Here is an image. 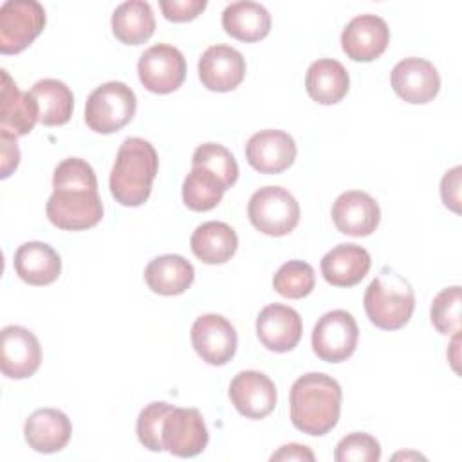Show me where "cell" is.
Here are the masks:
<instances>
[{
	"mask_svg": "<svg viewBox=\"0 0 462 462\" xmlns=\"http://www.w3.org/2000/svg\"><path fill=\"white\" fill-rule=\"evenodd\" d=\"M52 195L45 211L52 226L65 231L94 227L103 218V202L97 193V179L92 166L79 159L61 161L52 175Z\"/></svg>",
	"mask_w": 462,
	"mask_h": 462,
	"instance_id": "cell-1",
	"label": "cell"
},
{
	"mask_svg": "<svg viewBox=\"0 0 462 462\" xmlns=\"http://www.w3.org/2000/svg\"><path fill=\"white\" fill-rule=\"evenodd\" d=\"M341 399V386L334 377L321 372L303 374L291 388V422L307 435L321 437L337 424Z\"/></svg>",
	"mask_w": 462,
	"mask_h": 462,
	"instance_id": "cell-2",
	"label": "cell"
},
{
	"mask_svg": "<svg viewBox=\"0 0 462 462\" xmlns=\"http://www.w3.org/2000/svg\"><path fill=\"white\" fill-rule=\"evenodd\" d=\"M159 157L152 143L141 137H128L117 150L110 171V193L123 206H141L152 193Z\"/></svg>",
	"mask_w": 462,
	"mask_h": 462,
	"instance_id": "cell-3",
	"label": "cell"
},
{
	"mask_svg": "<svg viewBox=\"0 0 462 462\" xmlns=\"http://www.w3.org/2000/svg\"><path fill=\"white\" fill-rule=\"evenodd\" d=\"M368 319L383 330L404 327L415 309V292L406 278L390 267H383L370 282L363 298Z\"/></svg>",
	"mask_w": 462,
	"mask_h": 462,
	"instance_id": "cell-4",
	"label": "cell"
},
{
	"mask_svg": "<svg viewBox=\"0 0 462 462\" xmlns=\"http://www.w3.org/2000/svg\"><path fill=\"white\" fill-rule=\"evenodd\" d=\"M135 106V94L126 83L106 81L90 92L85 105V123L97 134H114L132 121Z\"/></svg>",
	"mask_w": 462,
	"mask_h": 462,
	"instance_id": "cell-5",
	"label": "cell"
},
{
	"mask_svg": "<svg viewBox=\"0 0 462 462\" xmlns=\"http://www.w3.org/2000/svg\"><path fill=\"white\" fill-rule=\"evenodd\" d=\"M251 224L263 235H289L300 222L298 200L285 188L265 186L256 189L247 204Z\"/></svg>",
	"mask_w": 462,
	"mask_h": 462,
	"instance_id": "cell-6",
	"label": "cell"
},
{
	"mask_svg": "<svg viewBox=\"0 0 462 462\" xmlns=\"http://www.w3.org/2000/svg\"><path fill=\"white\" fill-rule=\"evenodd\" d=\"M45 9L36 0H7L0 7V52L16 54L27 49L43 31Z\"/></svg>",
	"mask_w": 462,
	"mask_h": 462,
	"instance_id": "cell-7",
	"label": "cell"
},
{
	"mask_svg": "<svg viewBox=\"0 0 462 462\" xmlns=\"http://www.w3.org/2000/svg\"><path fill=\"white\" fill-rule=\"evenodd\" d=\"M359 339V328L354 316L346 310L336 309L323 314L312 330V350L327 363L346 361Z\"/></svg>",
	"mask_w": 462,
	"mask_h": 462,
	"instance_id": "cell-8",
	"label": "cell"
},
{
	"mask_svg": "<svg viewBox=\"0 0 462 462\" xmlns=\"http://www.w3.org/2000/svg\"><path fill=\"white\" fill-rule=\"evenodd\" d=\"M137 72L146 90L153 94H170L184 83L186 60L177 47L157 43L141 54Z\"/></svg>",
	"mask_w": 462,
	"mask_h": 462,
	"instance_id": "cell-9",
	"label": "cell"
},
{
	"mask_svg": "<svg viewBox=\"0 0 462 462\" xmlns=\"http://www.w3.org/2000/svg\"><path fill=\"white\" fill-rule=\"evenodd\" d=\"M162 448L175 457H195L208 446L209 433L197 408L173 406L162 422Z\"/></svg>",
	"mask_w": 462,
	"mask_h": 462,
	"instance_id": "cell-10",
	"label": "cell"
},
{
	"mask_svg": "<svg viewBox=\"0 0 462 462\" xmlns=\"http://www.w3.org/2000/svg\"><path fill=\"white\" fill-rule=\"evenodd\" d=\"M236 330L220 314H204L191 325V345L195 352L213 366H222L236 352Z\"/></svg>",
	"mask_w": 462,
	"mask_h": 462,
	"instance_id": "cell-11",
	"label": "cell"
},
{
	"mask_svg": "<svg viewBox=\"0 0 462 462\" xmlns=\"http://www.w3.org/2000/svg\"><path fill=\"white\" fill-rule=\"evenodd\" d=\"M42 363L38 337L25 327L9 325L0 334V370L9 379L31 377Z\"/></svg>",
	"mask_w": 462,
	"mask_h": 462,
	"instance_id": "cell-12",
	"label": "cell"
},
{
	"mask_svg": "<svg viewBox=\"0 0 462 462\" xmlns=\"http://www.w3.org/2000/svg\"><path fill=\"white\" fill-rule=\"evenodd\" d=\"M393 92L411 105L431 101L440 88V76L431 61L424 58H404L392 69Z\"/></svg>",
	"mask_w": 462,
	"mask_h": 462,
	"instance_id": "cell-13",
	"label": "cell"
},
{
	"mask_svg": "<svg viewBox=\"0 0 462 462\" xmlns=\"http://www.w3.org/2000/svg\"><path fill=\"white\" fill-rule=\"evenodd\" d=\"M229 399L247 419H263L276 406L274 383L258 370L238 372L229 384Z\"/></svg>",
	"mask_w": 462,
	"mask_h": 462,
	"instance_id": "cell-14",
	"label": "cell"
},
{
	"mask_svg": "<svg viewBox=\"0 0 462 462\" xmlns=\"http://www.w3.org/2000/svg\"><path fill=\"white\" fill-rule=\"evenodd\" d=\"M390 42V29L377 14H359L352 18L341 32V47L354 61H372L379 58Z\"/></svg>",
	"mask_w": 462,
	"mask_h": 462,
	"instance_id": "cell-15",
	"label": "cell"
},
{
	"mask_svg": "<svg viewBox=\"0 0 462 462\" xmlns=\"http://www.w3.org/2000/svg\"><path fill=\"white\" fill-rule=\"evenodd\" d=\"M245 159L260 173H282L296 159V143L283 130H260L247 141Z\"/></svg>",
	"mask_w": 462,
	"mask_h": 462,
	"instance_id": "cell-16",
	"label": "cell"
},
{
	"mask_svg": "<svg viewBox=\"0 0 462 462\" xmlns=\"http://www.w3.org/2000/svg\"><path fill=\"white\" fill-rule=\"evenodd\" d=\"M303 332L300 314L282 303H271L263 307L256 318V336L260 343L273 352L292 350Z\"/></svg>",
	"mask_w": 462,
	"mask_h": 462,
	"instance_id": "cell-17",
	"label": "cell"
},
{
	"mask_svg": "<svg viewBox=\"0 0 462 462\" xmlns=\"http://www.w3.org/2000/svg\"><path fill=\"white\" fill-rule=\"evenodd\" d=\"M245 76V60L240 51L229 45H211L199 60V78L213 92L236 88Z\"/></svg>",
	"mask_w": 462,
	"mask_h": 462,
	"instance_id": "cell-18",
	"label": "cell"
},
{
	"mask_svg": "<svg viewBox=\"0 0 462 462\" xmlns=\"http://www.w3.org/2000/svg\"><path fill=\"white\" fill-rule=\"evenodd\" d=\"M332 220L343 235L368 236L381 220L379 204L372 195L359 189L341 193L332 206Z\"/></svg>",
	"mask_w": 462,
	"mask_h": 462,
	"instance_id": "cell-19",
	"label": "cell"
},
{
	"mask_svg": "<svg viewBox=\"0 0 462 462\" xmlns=\"http://www.w3.org/2000/svg\"><path fill=\"white\" fill-rule=\"evenodd\" d=\"M0 87V134L9 137L27 135L38 123V105L31 92H22L5 69Z\"/></svg>",
	"mask_w": 462,
	"mask_h": 462,
	"instance_id": "cell-20",
	"label": "cell"
},
{
	"mask_svg": "<svg viewBox=\"0 0 462 462\" xmlns=\"http://www.w3.org/2000/svg\"><path fill=\"white\" fill-rule=\"evenodd\" d=\"M25 442L38 453L61 451L72 435L70 419L56 408H40L29 415L23 426Z\"/></svg>",
	"mask_w": 462,
	"mask_h": 462,
	"instance_id": "cell-21",
	"label": "cell"
},
{
	"mask_svg": "<svg viewBox=\"0 0 462 462\" xmlns=\"http://www.w3.org/2000/svg\"><path fill=\"white\" fill-rule=\"evenodd\" d=\"M372 260L357 244H339L321 258V274L334 287L357 285L370 271Z\"/></svg>",
	"mask_w": 462,
	"mask_h": 462,
	"instance_id": "cell-22",
	"label": "cell"
},
{
	"mask_svg": "<svg viewBox=\"0 0 462 462\" xmlns=\"http://www.w3.org/2000/svg\"><path fill=\"white\" fill-rule=\"evenodd\" d=\"M14 271L29 285H49L61 273V258L45 242H25L14 253Z\"/></svg>",
	"mask_w": 462,
	"mask_h": 462,
	"instance_id": "cell-23",
	"label": "cell"
},
{
	"mask_svg": "<svg viewBox=\"0 0 462 462\" xmlns=\"http://www.w3.org/2000/svg\"><path fill=\"white\" fill-rule=\"evenodd\" d=\"M195 278L193 265L180 254L153 258L144 269L146 285L162 296H177L189 289Z\"/></svg>",
	"mask_w": 462,
	"mask_h": 462,
	"instance_id": "cell-24",
	"label": "cell"
},
{
	"mask_svg": "<svg viewBox=\"0 0 462 462\" xmlns=\"http://www.w3.org/2000/svg\"><path fill=\"white\" fill-rule=\"evenodd\" d=\"M350 87V78L346 69L332 58H323L314 61L305 76L307 94L319 105L339 103Z\"/></svg>",
	"mask_w": 462,
	"mask_h": 462,
	"instance_id": "cell-25",
	"label": "cell"
},
{
	"mask_svg": "<svg viewBox=\"0 0 462 462\" xmlns=\"http://www.w3.org/2000/svg\"><path fill=\"white\" fill-rule=\"evenodd\" d=\"M189 245L200 262L215 265L227 262L236 253L238 236L229 224L209 220L197 226Z\"/></svg>",
	"mask_w": 462,
	"mask_h": 462,
	"instance_id": "cell-26",
	"label": "cell"
},
{
	"mask_svg": "<svg viewBox=\"0 0 462 462\" xmlns=\"http://www.w3.org/2000/svg\"><path fill=\"white\" fill-rule=\"evenodd\" d=\"M222 27L240 42H258L271 31V14L256 2H233L222 13Z\"/></svg>",
	"mask_w": 462,
	"mask_h": 462,
	"instance_id": "cell-27",
	"label": "cell"
},
{
	"mask_svg": "<svg viewBox=\"0 0 462 462\" xmlns=\"http://www.w3.org/2000/svg\"><path fill=\"white\" fill-rule=\"evenodd\" d=\"M155 16L144 0H128L116 7L112 14V32L126 45H141L152 38Z\"/></svg>",
	"mask_w": 462,
	"mask_h": 462,
	"instance_id": "cell-28",
	"label": "cell"
},
{
	"mask_svg": "<svg viewBox=\"0 0 462 462\" xmlns=\"http://www.w3.org/2000/svg\"><path fill=\"white\" fill-rule=\"evenodd\" d=\"M38 105V121L45 126L65 125L74 108V96L67 83L52 78L40 79L29 90Z\"/></svg>",
	"mask_w": 462,
	"mask_h": 462,
	"instance_id": "cell-29",
	"label": "cell"
},
{
	"mask_svg": "<svg viewBox=\"0 0 462 462\" xmlns=\"http://www.w3.org/2000/svg\"><path fill=\"white\" fill-rule=\"evenodd\" d=\"M226 188L220 179L206 168L191 166L182 184V200L193 211H209L222 200Z\"/></svg>",
	"mask_w": 462,
	"mask_h": 462,
	"instance_id": "cell-30",
	"label": "cell"
},
{
	"mask_svg": "<svg viewBox=\"0 0 462 462\" xmlns=\"http://www.w3.org/2000/svg\"><path fill=\"white\" fill-rule=\"evenodd\" d=\"M314 283H316L314 269L310 263L303 260L285 262L273 278L274 291L280 296L291 298V300H300L310 294L314 289Z\"/></svg>",
	"mask_w": 462,
	"mask_h": 462,
	"instance_id": "cell-31",
	"label": "cell"
},
{
	"mask_svg": "<svg viewBox=\"0 0 462 462\" xmlns=\"http://www.w3.org/2000/svg\"><path fill=\"white\" fill-rule=\"evenodd\" d=\"M191 166H200L215 173L224 188H231L238 179V164L233 153L217 143H204L197 146L191 157Z\"/></svg>",
	"mask_w": 462,
	"mask_h": 462,
	"instance_id": "cell-32",
	"label": "cell"
},
{
	"mask_svg": "<svg viewBox=\"0 0 462 462\" xmlns=\"http://www.w3.org/2000/svg\"><path fill=\"white\" fill-rule=\"evenodd\" d=\"M431 323L440 334H458L460 332V287L442 289L431 303Z\"/></svg>",
	"mask_w": 462,
	"mask_h": 462,
	"instance_id": "cell-33",
	"label": "cell"
},
{
	"mask_svg": "<svg viewBox=\"0 0 462 462\" xmlns=\"http://www.w3.org/2000/svg\"><path fill=\"white\" fill-rule=\"evenodd\" d=\"M173 408L164 401H155L144 406L137 417V439L150 451H162V422L166 413Z\"/></svg>",
	"mask_w": 462,
	"mask_h": 462,
	"instance_id": "cell-34",
	"label": "cell"
},
{
	"mask_svg": "<svg viewBox=\"0 0 462 462\" xmlns=\"http://www.w3.org/2000/svg\"><path fill=\"white\" fill-rule=\"evenodd\" d=\"M379 458L381 446L377 439L361 431L343 437L334 449L336 462H377Z\"/></svg>",
	"mask_w": 462,
	"mask_h": 462,
	"instance_id": "cell-35",
	"label": "cell"
},
{
	"mask_svg": "<svg viewBox=\"0 0 462 462\" xmlns=\"http://www.w3.org/2000/svg\"><path fill=\"white\" fill-rule=\"evenodd\" d=\"M162 14L170 22H189L197 18L208 5L206 0H161Z\"/></svg>",
	"mask_w": 462,
	"mask_h": 462,
	"instance_id": "cell-36",
	"label": "cell"
},
{
	"mask_svg": "<svg viewBox=\"0 0 462 462\" xmlns=\"http://www.w3.org/2000/svg\"><path fill=\"white\" fill-rule=\"evenodd\" d=\"M440 195L446 208L455 213H460V166L446 171L440 182Z\"/></svg>",
	"mask_w": 462,
	"mask_h": 462,
	"instance_id": "cell-37",
	"label": "cell"
},
{
	"mask_svg": "<svg viewBox=\"0 0 462 462\" xmlns=\"http://www.w3.org/2000/svg\"><path fill=\"white\" fill-rule=\"evenodd\" d=\"M0 146H2V170H0V177L5 179V177H9L13 173V170L20 162V150H18V144H16L14 137L2 135V134H0Z\"/></svg>",
	"mask_w": 462,
	"mask_h": 462,
	"instance_id": "cell-38",
	"label": "cell"
},
{
	"mask_svg": "<svg viewBox=\"0 0 462 462\" xmlns=\"http://www.w3.org/2000/svg\"><path fill=\"white\" fill-rule=\"evenodd\" d=\"M271 460H309L314 462V453L310 448L301 444H285L276 453L271 455Z\"/></svg>",
	"mask_w": 462,
	"mask_h": 462,
	"instance_id": "cell-39",
	"label": "cell"
}]
</instances>
